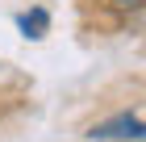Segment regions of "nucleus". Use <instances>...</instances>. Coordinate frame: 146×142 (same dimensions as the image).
<instances>
[{
    "label": "nucleus",
    "mask_w": 146,
    "mask_h": 142,
    "mask_svg": "<svg viewBox=\"0 0 146 142\" xmlns=\"http://www.w3.org/2000/svg\"><path fill=\"white\" fill-rule=\"evenodd\" d=\"M17 29L25 33V38H46V29H50V13L46 9H29L17 17Z\"/></svg>",
    "instance_id": "nucleus-2"
},
{
    "label": "nucleus",
    "mask_w": 146,
    "mask_h": 142,
    "mask_svg": "<svg viewBox=\"0 0 146 142\" xmlns=\"http://www.w3.org/2000/svg\"><path fill=\"white\" fill-rule=\"evenodd\" d=\"M146 0H117V9H142Z\"/></svg>",
    "instance_id": "nucleus-3"
},
{
    "label": "nucleus",
    "mask_w": 146,
    "mask_h": 142,
    "mask_svg": "<svg viewBox=\"0 0 146 142\" xmlns=\"http://www.w3.org/2000/svg\"><path fill=\"white\" fill-rule=\"evenodd\" d=\"M88 138H121V142H146V121L134 117V113H117V117L100 121V125H92Z\"/></svg>",
    "instance_id": "nucleus-1"
}]
</instances>
